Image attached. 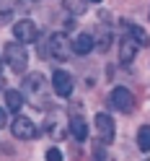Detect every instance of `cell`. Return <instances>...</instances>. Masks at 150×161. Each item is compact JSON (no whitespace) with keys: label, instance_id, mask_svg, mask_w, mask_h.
I'll return each mask as SVG.
<instances>
[{"label":"cell","instance_id":"obj_1","mask_svg":"<svg viewBox=\"0 0 150 161\" xmlns=\"http://www.w3.org/2000/svg\"><path fill=\"white\" fill-rule=\"evenodd\" d=\"M3 57H5V63L13 73H23L26 65H28V52L21 42H8L5 49H3Z\"/></svg>","mask_w":150,"mask_h":161},{"label":"cell","instance_id":"obj_2","mask_svg":"<svg viewBox=\"0 0 150 161\" xmlns=\"http://www.w3.org/2000/svg\"><path fill=\"white\" fill-rule=\"evenodd\" d=\"M109 107L114 109V112H122V114H129L135 109V96L129 88L124 86H116L111 94H109Z\"/></svg>","mask_w":150,"mask_h":161},{"label":"cell","instance_id":"obj_3","mask_svg":"<svg viewBox=\"0 0 150 161\" xmlns=\"http://www.w3.org/2000/svg\"><path fill=\"white\" fill-rule=\"evenodd\" d=\"M11 133H13V138H18V140H34V138L39 135V127H36L34 119H28V117H23V114H16V119L11 122Z\"/></svg>","mask_w":150,"mask_h":161},{"label":"cell","instance_id":"obj_4","mask_svg":"<svg viewBox=\"0 0 150 161\" xmlns=\"http://www.w3.org/2000/svg\"><path fill=\"white\" fill-rule=\"evenodd\" d=\"M93 122H96L98 143H104V146H109V143H114V135H116V125H114V119H111V114H106V112H98Z\"/></svg>","mask_w":150,"mask_h":161},{"label":"cell","instance_id":"obj_5","mask_svg":"<svg viewBox=\"0 0 150 161\" xmlns=\"http://www.w3.org/2000/svg\"><path fill=\"white\" fill-rule=\"evenodd\" d=\"M13 36L21 44H34V42H39V26L31 18H21V21L13 26Z\"/></svg>","mask_w":150,"mask_h":161},{"label":"cell","instance_id":"obj_6","mask_svg":"<svg viewBox=\"0 0 150 161\" xmlns=\"http://www.w3.org/2000/svg\"><path fill=\"white\" fill-rule=\"evenodd\" d=\"M49 55L54 60H67L73 55V39H67L65 34H52V39H49Z\"/></svg>","mask_w":150,"mask_h":161},{"label":"cell","instance_id":"obj_7","mask_svg":"<svg viewBox=\"0 0 150 161\" xmlns=\"http://www.w3.org/2000/svg\"><path fill=\"white\" fill-rule=\"evenodd\" d=\"M52 86H54V94H57V96H62V99H67L70 94H73V88H75L73 75H70L67 70H54V75H52Z\"/></svg>","mask_w":150,"mask_h":161},{"label":"cell","instance_id":"obj_8","mask_svg":"<svg viewBox=\"0 0 150 161\" xmlns=\"http://www.w3.org/2000/svg\"><path fill=\"white\" fill-rule=\"evenodd\" d=\"M137 49H140V44L135 42L132 34L122 36V42H119V60H122V65H129V63H132V60L137 57Z\"/></svg>","mask_w":150,"mask_h":161},{"label":"cell","instance_id":"obj_9","mask_svg":"<svg viewBox=\"0 0 150 161\" xmlns=\"http://www.w3.org/2000/svg\"><path fill=\"white\" fill-rule=\"evenodd\" d=\"M93 47H96V42L91 34H78L73 39V55H88Z\"/></svg>","mask_w":150,"mask_h":161},{"label":"cell","instance_id":"obj_10","mask_svg":"<svg viewBox=\"0 0 150 161\" xmlns=\"http://www.w3.org/2000/svg\"><path fill=\"white\" fill-rule=\"evenodd\" d=\"M70 133H73L75 140H80V143H83V140L88 138V125H85V119L78 117V114H73V117H70Z\"/></svg>","mask_w":150,"mask_h":161},{"label":"cell","instance_id":"obj_11","mask_svg":"<svg viewBox=\"0 0 150 161\" xmlns=\"http://www.w3.org/2000/svg\"><path fill=\"white\" fill-rule=\"evenodd\" d=\"M5 107L18 114L23 109V94L18 91V88H8V91H5Z\"/></svg>","mask_w":150,"mask_h":161},{"label":"cell","instance_id":"obj_12","mask_svg":"<svg viewBox=\"0 0 150 161\" xmlns=\"http://www.w3.org/2000/svg\"><path fill=\"white\" fill-rule=\"evenodd\" d=\"M44 88V78H42V73H28L26 75V80H23V91H28V94H39Z\"/></svg>","mask_w":150,"mask_h":161},{"label":"cell","instance_id":"obj_13","mask_svg":"<svg viewBox=\"0 0 150 161\" xmlns=\"http://www.w3.org/2000/svg\"><path fill=\"white\" fill-rule=\"evenodd\" d=\"M62 5H65L73 16H83L85 8H88V0H62Z\"/></svg>","mask_w":150,"mask_h":161},{"label":"cell","instance_id":"obj_14","mask_svg":"<svg viewBox=\"0 0 150 161\" xmlns=\"http://www.w3.org/2000/svg\"><path fill=\"white\" fill-rule=\"evenodd\" d=\"M137 148L140 151H150V125H142L137 130Z\"/></svg>","mask_w":150,"mask_h":161},{"label":"cell","instance_id":"obj_15","mask_svg":"<svg viewBox=\"0 0 150 161\" xmlns=\"http://www.w3.org/2000/svg\"><path fill=\"white\" fill-rule=\"evenodd\" d=\"M129 34L135 36V42H137L140 47H147V44H150V39H147V34H145V31H142V29H140V26H135V24H129Z\"/></svg>","mask_w":150,"mask_h":161},{"label":"cell","instance_id":"obj_16","mask_svg":"<svg viewBox=\"0 0 150 161\" xmlns=\"http://www.w3.org/2000/svg\"><path fill=\"white\" fill-rule=\"evenodd\" d=\"M47 161H62V151L59 148H49L47 151Z\"/></svg>","mask_w":150,"mask_h":161},{"label":"cell","instance_id":"obj_17","mask_svg":"<svg viewBox=\"0 0 150 161\" xmlns=\"http://www.w3.org/2000/svg\"><path fill=\"white\" fill-rule=\"evenodd\" d=\"M93 156H96V161H104V143L93 146Z\"/></svg>","mask_w":150,"mask_h":161},{"label":"cell","instance_id":"obj_18","mask_svg":"<svg viewBox=\"0 0 150 161\" xmlns=\"http://www.w3.org/2000/svg\"><path fill=\"white\" fill-rule=\"evenodd\" d=\"M8 125V117H5V109H0V127Z\"/></svg>","mask_w":150,"mask_h":161},{"label":"cell","instance_id":"obj_19","mask_svg":"<svg viewBox=\"0 0 150 161\" xmlns=\"http://www.w3.org/2000/svg\"><path fill=\"white\" fill-rule=\"evenodd\" d=\"M3 65H5V57L0 55V73H3Z\"/></svg>","mask_w":150,"mask_h":161},{"label":"cell","instance_id":"obj_20","mask_svg":"<svg viewBox=\"0 0 150 161\" xmlns=\"http://www.w3.org/2000/svg\"><path fill=\"white\" fill-rule=\"evenodd\" d=\"M0 91H3V80H0Z\"/></svg>","mask_w":150,"mask_h":161},{"label":"cell","instance_id":"obj_21","mask_svg":"<svg viewBox=\"0 0 150 161\" xmlns=\"http://www.w3.org/2000/svg\"><path fill=\"white\" fill-rule=\"evenodd\" d=\"M91 3H101V0H91Z\"/></svg>","mask_w":150,"mask_h":161},{"label":"cell","instance_id":"obj_22","mask_svg":"<svg viewBox=\"0 0 150 161\" xmlns=\"http://www.w3.org/2000/svg\"><path fill=\"white\" fill-rule=\"evenodd\" d=\"M147 161H150V158H147Z\"/></svg>","mask_w":150,"mask_h":161}]
</instances>
